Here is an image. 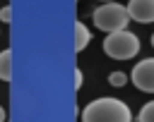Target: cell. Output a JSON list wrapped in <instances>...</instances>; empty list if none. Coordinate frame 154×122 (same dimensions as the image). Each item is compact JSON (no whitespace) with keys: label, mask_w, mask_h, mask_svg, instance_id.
I'll list each match as a JSON object with an SVG mask.
<instances>
[{"label":"cell","mask_w":154,"mask_h":122,"mask_svg":"<svg viewBox=\"0 0 154 122\" xmlns=\"http://www.w3.org/2000/svg\"><path fill=\"white\" fill-rule=\"evenodd\" d=\"M82 122H132V110L125 100L103 96L82 108Z\"/></svg>","instance_id":"1"},{"label":"cell","mask_w":154,"mask_h":122,"mask_svg":"<svg viewBox=\"0 0 154 122\" xmlns=\"http://www.w3.org/2000/svg\"><path fill=\"white\" fill-rule=\"evenodd\" d=\"M103 53L113 60H130L140 53V36L128 31V29H120V31H113V33H106L103 38Z\"/></svg>","instance_id":"2"},{"label":"cell","mask_w":154,"mask_h":122,"mask_svg":"<svg viewBox=\"0 0 154 122\" xmlns=\"http://www.w3.org/2000/svg\"><path fill=\"white\" fill-rule=\"evenodd\" d=\"M91 19H94V26L101 29V31H106V33L128 29V22H132L130 14H128V7L118 5V2H103V5H99L94 10Z\"/></svg>","instance_id":"3"},{"label":"cell","mask_w":154,"mask_h":122,"mask_svg":"<svg viewBox=\"0 0 154 122\" xmlns=\"http://www.w3.org/2000/svg\"><path fill=\"white\" fill-rule=\"evenodd\" d=\"M130 81L144 91V93H154V57H144L140 60L132 72H130Z\"/></svg>","instance_id":"4"},{"label":"cell","mask_w":154,"mask_h":122,"mask_svg":"<svg viewBox=\"0 0 154 122\" xmlns=\"http://www.w3.org/2000/svg\"><path fill=\"white\" fill-rule=\"evenodd\" d=\"M128 14H130L132 22L152 24L154 22V0H130L128 2Z\"/></svg>","instance_id":"5"},{"label":"cell","mask_w":154,"mask_h":122,"mask_svg":"<svg viewBox=\"0 0 154 122\" xmlns=\"http://www.w3.org/2000/svg\"><path fill=\"white\" fill-rule=\"evenodd\" d=\"M91 43V31L87 29L84 22H75V50H84L87 45Z\"/></svg>","instance_id":"6"},{"label":"cell","mask_w":154,"mask_h":122,"mask_svg":"<svg viewBox=\"0 0 154 122\" xmlns=\"http://www.w3.org/2000/svg\"><path fill=\"white\" fill-rule=\"evenodd\" d=\"M0 79L2 81H10L12 79V50L5 48L0 53Z\"/></svg>","instance_id":"7"},{"label":"cell","mask_w":154,"mask_h":122,"mask_svg":"<svg viewBox=\"0 0 154 122\" xmlns=\"http://www.w3.org/2000/svg\"><path fill=\"white\" fill-rule=\"evenodd\" d=\"M137 122H154V100L144 103L137 112Z\"/></svg>","instance_id":"8"},{"label":"cell","mask_w":154,"mask_h":122,"mask_svg":"<svg viewBox=\"0 0 154 122\" xmlns=\"http://www.w3.org/2000/svg\"><path fill=\"white\" fill-rule=\"evenodd\" d=\"M128 79H130V77H128L125 72H118V69L108 74V84H111V86H116V89H120V86H125V84H128Z\"/></svg>","instance_id":"9"},{"label":"cell","mask_w":154,"mask_h":122,"mask_svg":"<svg viewBox=\"0 0 154 122\" xmlns=\"http://www.w3.org/2000/svg\"><path fill=\"white\" fill-rule=\"evenodd\" d=\"M0 22H5V24L12 22V7H10V5H5V7L0 10Z\"/></svg>","instance_id":"10"},{"label":"cell","mask_w":154,"mask_h":122,"mask_svg":"<svg viewBox=\"0 0 154 122\" xmlns=\"http://www.w3.org/2000/svg\"><path fill=\"white\" fill-rule=\"evenodd\" d=\"M82 86V69H75V89Z\"/></svg>","instance_id":"11"},{"label":"cell","mask_w":154,"mask_h":122,"mask_svg":"<svg viewBox=\"0 0 154 122\" xmlns=\"http://www.w3.org/2000/svg\"><path fill=\"white\" fill-rule=\"evenodd\" d=\"M0 122H5V108L0 105Z\"/></svg>","instance_id":"12"},{"label":"cell","mask_w":154,"mask_h":122,"mask_svg":"<svg viewBox=\"0 0 154 122\" xmlns=\"http://www.w3.org/2000/svg\"><path fill=\"white\" fill-rule=\"evenodd\" d=\"M152 45H154V33H152Z\"/></svg>","instance_id":"13"},{"label":"cell","mask_w":154,"mask_h":122,"mask_svg":"<svg viewBox=\"0 0 154 122\" xmlns=\"http://www.w3.org/2000/svg\"><path fill=\"white\" fill-rule=\"evenodd\" d=\"M103 2H113V0H103Z\"/></svg>","instance_id":"14"}]
</instances>
